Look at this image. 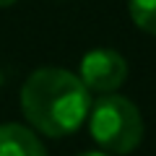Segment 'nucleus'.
I'll use <instances>...</instances> for the list:
<instances>
[{"mask_svg": "<svg viewBox=\"0 0 156 156\" xmlns=\"http://www.w3.org/2000/svg\"><path fill=\"white\" fill-rule=\"evenodd\" d=\"M91 107V91L73 70L37 68L21 86V109L34 130L62 138L81 128Z\"/></svg>", "mask_w": 156, "mask_h": 156, "instance_id": "nucleus-1", "label": "nucleus"}, {"mask_svg": "<svg viewBox=\"0 0 156 156\" xmlns=\"http://www.w3.org/2000/svg\"><path fill=\"white\" fill-rule=\"evenodd\" d=\"M89 133L107 154H130L143 140V117L138 107L120 94H104L89 107Z\"/></svg>", "mask_w": 156, "mask_h": 156, "instance_id": "nucleus-2", "label": "nucleus"}, {"mask_svg": "<svg viewBox=\"0 0 156 156\" xmlns=\"http://www.w3.org/2000/svg\"><path fill=\"white\" fill-rule=\"evenodd\" d=\"M78 78L86 83L89 91L112 94V91H117L125 83V78H128V62H125V57L117 50L99 47V50H91V52L83 55Z\"/></svg>", "mask_w": 156, "mask_h": 156, "instance_id": "nucleus-3", "label": "nucleus"}, {"mask_svg": "<svg viewBox=\"0 0 156 156\" xmlns=\"http://www.w3.org/2000/svg\"><path fill=\"white\" fill-rule=\"evenodd\" d=\"M0 156H50L31 128L18 122L0 125Z\"/></svg>", "mask_w": 156, "mask_h": 156, "instance_id": "nucleus-4", "label": "nucleus"}, {"mask_svg": "<svg viewBox=\"0 0 156 156\" xmlns=\"http://www.w3.org/2000/svg\"><path fill=\"white\" fill-rule=\"evenodd\" d=\"M130 18L146 34H156V0H128Z\"/></svg>", "mask_w": 156, "mask_h": 156, "instance_id": "nucleus-5", "label": "nucleus"}, {"mask_svg": "<svg viewBox=\"0 0 156 156\" xmlns=\"http://www.w3.org/2000/svg\"><path fill=\"white\" fill-rule=\"evenodd\" d=\"M81 156H112V154H107V151H86Z\"/></svg>", "mask_w": 156, "mask_h": 156, "instance_id": "nucleus-6", "label": "nucleus"}, {"mask_svg": "<svg viewBox=\"0 0 156 156\" xmlns=\"http://www.w3.org/2000/svg\"><path fill=\"white\" fill-rule=\"evenodd\" d=\"M13 3H16V0H0V8H11Z\"/></svg>", "mask_w": 156, "mask_h": 156, "instance_id": "nucleus-7", "label": "nucleus"}, {"mask_svg": "<svg viewBox=\"0 0 156 156\" xmlns=\"http://www.w3.org/2000/svg\"><path fill=\"white\" fill-rule=\"evenodd\" d=\"M3 83H5V73L0 70V86H3Z\"/></svg>", "mask_w": 156, "mask_h": 156, "instance_id": "nucleus-8", "label": "nucleus"}]
</instances>
